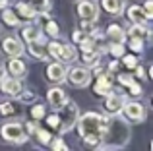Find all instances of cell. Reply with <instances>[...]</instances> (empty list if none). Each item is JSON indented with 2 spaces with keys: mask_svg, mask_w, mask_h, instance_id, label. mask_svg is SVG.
I'll use <instances>...</instances> for the list:
<instances>
[{
  "mask_svg": "<svg viewBox=\"0 0 153 151\" xmlns=\"http://www.w3.org/2000/svg\"><path fill=\"white\" fill-rule=\"evenodd\" d=\"M107 120H108V116H101L99 113H93V110H89V113H85V114H79L78 122H76L79 138L87 136V134H99V136L103 138Z\"/></svg>",
  "mask_w": 153,
  "mask_h": 151,
  "instance_id": "6da1fadb",
  "label": "cell"
},
{
  "mask_svg": "<svg viewBox=\"0 0 153 151\" xmlns=\"http://www.w3.org/2000/svg\"><path fill=\"white\" fill-rule=\"evenodd\" d=\"M56 116H58V132L60 134H68L70 130H74L76 122H78V116H79V109L74 101L66 99L64 105L56 110Z\"/></svg>",
  "mask_w": 153,
  "mask_h": 151,
  "instance_id": "7a4b0ae2",
  "label": "cell"
},
{
  "mask_svg": "<svg viewBox=\"0 0 153 151\" xmlns=\"http://www.w3.org/2000/svg\"><path fill=\"white\" fill-rule=\"evenodd\" d=\"M0 138H2L6 144H12V145H23L27 140H29L23 124L18 122V120H12V122L2 124V128H0Z\"/></svg>",
  "mask_w": 153,
  "mask_h": 151,
  "instance_id": "3957f363",
  "label": "cell"
},
{
  "mask_svg": "<svg viewBox=\"0 0 153 151\" xmlns=\"http://www.w3.org/2000/svg\"><path fill=\"white\" fill-rule=\"evenodd\" d=\"M91 78H93V72H91L87 66H72L68 68L66 79L70 81L72 87H87L91 83Z\"/></svg>",
  "mask_w": 153,
  "mask_h": 151,
  "instance_id": "277c9868",
  "label": "cell"
},
{
  "mask_svg": "<svg viewBox=\"0 0 153 151\" xmlns=\"http://www.w3.org/2000/svg\"><path fill=\"white\" fill-rule=\"evenodd\" d=\"M120 113L124 114V118H126V120L138 122V124L147 118V109L143 107V103H140V101H126Z\"/></svg>",
  "mask_w": 153,
  "mask_h": 151,
  "instance_id": "5b68a950",
  "label": "cell"
},
{
  "mask_svg": "<svg viewBox=\"0 0 153 151\" xmlns=\"http://www.w3.org/2000/svg\"><path fill=\"white\" fill-rule=\"evenodd\" d=\"M78 16L79 19H85V21L95 23L99 19V4L93 2V0H78Z\"/></svg>",
  "mask_w": 153,
  "mask_h": 151,
  "instance_id": "8992f818",
  "label": "cell"
},
{
  "mask_svg": "<svg viewBox=\"0 0 153 151\" xmlns=\"http://www.w3.org/2000/svg\"><path fill=\"white\" fill-rule=\"evenodd\" d=\"M23 89V81L19 78H12V76H4L0 79V93L6 97H18L19 91Z\"/></svg>",
  "mask_w": 153,
  "mask_h": 151,
  "instance_id": "52a82bcc",
  "label": "cell"
},
{
  "mask_svg": "<svg viewBox=\"0 0 153 151\" xmlns=\"http://www.w3.org/2000/svg\"><path fill=\"white\" fill-rule=\"evenodd\" d=\"M124 103H126V97L120 93H114V91H111V93L105 95V101H103V109L107 110L108 114H118L120 110H122Z\"/></svg>",
  "mask_w": 153,
  "mask_h": 151,
  "instance_id": "ba28073f",
  "label": "cell"
},
{
  "mask_svg": "<svg viewBox=\"0 0 153 151\" xmlns=\"http://www.w3.org/2000/svg\"><path fill=\"white\" fill-rule=\"evenodd\" d=\"M66 74H68V68L60 60L52 62V64H49V68H47V79L51 83H64L66 81Z\"/></svg>",
  "mask_w": 153,
  "mask_h": 151,
  "instance_id": "9c48e42d",
  "label": "cell"
},
{
  "mask_svg": "<svg viewBox=\"0 0 153 151\" xmlns=\"http://www.w3.org/2000/svg\"><path fill=\"white\" fill-rule=\"evenodd\" d=\"M2 53L8 54V56H22L25 53V47L19 41L18 37H4L2 39Z\"/></svg>",
  "mask_w": 153,
  "mask_h": 151,
  "instance_id": "30bf717a",
  "label": "cell"
},
{
  "mask_svg": "<svg viewBox=\"0 0 153 151\" xmlns=\"http://www.w3.org/2000/svg\"><path fill=\"white\" fill-rule=\"evenodd\" d=\"M27 53L29 56H33L35 60H47L49 54H47V39L43 35L41 39H35V41L27 43Z\"/></svg>",
  "mask_w": 153,
  "mask_h": 151,
  "instance_id": "8fae6325",
  "label": "cell"
},
{
  "mask_svg": "<svg viewBox=\"0 0 153 151\" xmlns=\"http://www.w3.org/2000/svg\"><path fill=\"white\" fill-rule=\"evenodd\" d=\"M6 74H10L12 78L23 79V78L27 76V66H25V62H23L19 56H12L10 62H8V66H6Z\"/></svg>",
  "mask_w": 153,
  "mask_h": 151,
  "instance_id": "7c38bea8",
  "label": "cell"
},
{
  "mask_svg": "<svg viewBox=\"0 0 153 151\" xmlns=\"http://www.w3.org/2000/svg\"><path fill=\"white\" fill-rule=\"evenodd\" d=\"M93 91L97 95H101V97H105L107 93H111L112 91V72H107V74L99 72V78L93 85Z\"/></svg>",
  "mask_w": 153,
  "mask_h": 151,
  "instance_id": "4fadbf2b",
  "label": "cell"
},
{
  "mask_svg": "<svg viewBox=\"0 0 153 151\" xmlns=\"http://www.w3.org/2000/svg\"><path fill=\"white\" fill-rule=\"evenodd\" d=\"M66 93H64L60 87H52L49 89V93H47V101H49V107L52 110H58L60 107L64 105V101H66Z\"/></svg>",
  "mask_w": 153,
  "mask_h": 151,
  "instance_id": "5bb4252c",
  "label": "cell"
},
{
  "mask_svg": "<svg viewBox=\"0 0 153 151\" xmlns=\"http://www.w3.org/2000/svg\"><path fill=\"white\" fill-rule=\"evenodd\" d=\"M43 35H45V33H43L41 23H29V25H25L22 29V37H23V41H25V43L35 41V39H41Z\"/></svg>",
  "mask_w": 153,
  "mask_h": 151,
  "instance_id": "9a60e30c",
  "label": "cell"
},
{
  "mask_svg": "<svg viewBox=\"0 0 153 151\" xmlns=\"http://www.w3.org/2000/svg\"><path fill=\"white\" fill-rule=\"evenodd\" d=\"M128 37H138V39H143V41H149L151 29L146 23H132L130 29H128Z\"/></svg>",
  "mask_w": 153,
  "mask_h": 151,
  "instance_id": "2e32d148",
  "label": "cell"
},
{
  "mask_svg": "<svg viewBox=\"0 0 153 151\" xmlns=\"http://www.w3.org/2000/svg\"><path fill=\"white\" fill-rule=\"evenodd\" d=\"M126 4L122 0H101V8L111 16H122Z\"/></svg>",
  "mask_w": 153,
  "mask_h": 151,
  "instance_id": "e0dca14e",
  "label": "cell"
},
{
  "mask_svg": "<svg viewBox=\"0 0 153 151\" xmlns=\"http://www.w3.org/2000/svg\"><path fill=\"white\" fill-rule=\"evenodd\" d=\"M82 60H83V66L87 68H93L101 62V50L99 49H87V50H82Z\"/></svg>",
  "mask_w": 153,
  "mask_h": 151,
  "instance_id": "ac0fdd59",
  "label": "cell"
},
{
  "mask_svg": "<svg viewBox=\"0 0 153 151\" xmlns=\"http://www.w3.org/2000/svg\"><path fill=\"white\" fill-rule=\"evenodd\" d=\"M126 16L132 23H147V16L143 14L142 6H130L126 10Z\"/></svg>",
  "mask_w": 153,
  "mask_h": 151,
  "instance_id": "d6986e66",
  "label": "cell"
},
{
  "mask_svg": "<svg viewBox=\"0 0 153 151\" xmlns=\"http://www.w3.org/2000/svg\"><path fill=\"white\" fill-rule=\"evenodd\" d=\"M16 14L19 18H25V19H33L37 16V10H35L33 4H25V2H18L16 4Z\"/></svg>",
  "mask_w": 153,
  "mask_h": 151,
  "instance_id": "ffe728a7",
  "label": "cell"
},
{
  "mask_svg": "<svg viewBox=\"0 0 153 151\" xmlns=\"http://www.w3.org/2000/svg\"><path fill=\"white\" fill-rule=\"evenodd\" d=\"M78 58V50H76L74 45H62V50H60L58 60L64 62V64H72V62Z\"/></svg>",
  "mask_w": 153,
  "mask_h": 151,
  "instance_id": "44dd1931",
  "label": "cell"
},
{
  "mask_svg": "<svg viewBox=\"0 0 153 151\" xmlns=\"http://www.w3.org/2000/svg\"><path fill=\"white\" fill-rule=\"evenodd\" d=\"M107 37H111L112 41L124 43V41H126V31H124L120 25H116V23H111V25L107 27Z\"/></svg>",
  "mask_w": 153,
  "mask_h": 151,
  "instance_id": "7402d4cb",
  "label": "cell"
},
{
  "mask_svg": "<svg viewBox=\"0 0 153 151\" xmlns=\"http://www.w3.org/2000/svg\"><path fill=\"white\" fill-rule=\"evenodd\" d=\"M41 27H43V31H45V35H49V37H52V39H58L60 37V29H58V25H56V21L52 18L45 19Z\"/></svg>",
  "mask_w": 153,
  "mask_h": 151,
  "instance_id": "603a6c76",
  "label": "cell"
},
{
  "mask_svg": "<svg viewBox=\"0 0 153 151\" xmlns=\"http://www.w3.org/2000/svg\"><path fill=\"white\" fill-rule=\"evenodd\" d=\"M19 16L16 14L14 10H8V8H4V12H2V21L6 23V25H10V27H19Z\"/></svg>",
  "mask_w": 153,
  "mask_h": 151,
  "instance_id": "cb8c5ba5",
  "label": "cell"
},
{
  "mask_svg": "<svg viewBox=\"0 0 153 151\" xmlns=\"http://www.w3.org/2000/svg\"><path fill=\"white\" fill-rule=\"evenodd\" d=\"M60 50H62V43H58L56 39H54V41H51V43H47V54L52 56L54 60H58Z\"/></svg>",
  "mask_w": 153,
  "mask_h": 151,
  "instance_id": "d4e9b609",
  "label": "cell"
},
{
  "mask_svg": "<svg viewBox=\"0 0 153 151\" xmlns=\"http://www.w3.org/2000/svg\"><path fill=\"white\" fill-rule=\"evenodd\" d=\"M108 53H111L114 58H120L124 54V43H120V41L111 43V45H108Z\"/></svg>",
  "mask_w": 153,
  "mask_h": 151,
  "instance_id": "484cf974",
  "label": "cell"
},
{
  "mask_svg": "<svg viewBox=\"0 0 153 151\" xmlns=\"http://www.w3.org/2000/svg\"><path fill=\"white\" fill-rule=\"evenodd\" d=\"M128 45H130L132 53H142L143 47H146V41H143V39H138V37H130Z\"/></svg>",
  "mask_w": 153,
  "mask_h": 151,
  "instance_id": "4316f807",
  "label": "cell"
},
{
  "mask_svg": "<svg viewBox=\"0 0 153 151\" xmlns=\"http://www.w3.org/2000/svg\"><path fill=\"white\" fill-rule=\"evenodd\" d=\"M35 136H37V140L41 141L43 145H49V141H51V138H52L49 130H43V128H37V130H35Z\"/></svg>",
  "mask_w": 153,
  "mask_h": 151,
  "instance_id": "83f0119b",
  "label": "cell"
},
{
  "mask_svg": "<svg viewBox=\"0 0 153 151\" xmlns=\"http://www.w3.org/2000/svg\"><path fill=\"white\" fill-rule=\"evenodd\" d=\"M122 64L126 66V68H130V70H134L136 66H138V58L134 56V54H122Z\"/></svg>",
  "mask_w": 153,
  "mask_h": 151,
  "instance_id": "f1b7e54d",
  "label": "cell"
},
{
  "mask_svg": "<svg viewBox=\"0 0 153 151\" xmlns=\"http://www.w3.org/2000/svg\"><path fill=\"white\" fill-rule=\"evenodd\" d=\"M18 97H19V101H22V103H25V105H27V103H35L37 95H35V91H23L22 89Z\"/></svg>",
  "mask_w": 153,
  "mask_h": 151,
  "instance_id": "f546056e",
  "label": "cell"
},
{
  "mask_svg": "<svg viewBox=\"0 0 153 151\" xmlns=\"http://www.w3.org/2000/svg\"><path fill=\"white\" fill-rule=\"evenodd\" d=\"M49 144H51V147L52 149H54V151H66L68 149V145H66V141H64L62 140V138H51V141H49Z\"/></svg>",
  "mask_w": 153,
  "mask_h": 151,
  "instance_id": "4dcf8cb0",
  "label": "cell"
},
{
  "mask_svg": "<svg viewBox=\"0 0 153 151\" xmlns=\"http://www.w3.org/2000/svg\"><path fill=\"white\" fill-rule=\"evenodd\" d=\"M87 37H89V33H85L83 29H78L72 33V41L76 43V45H82L83 41H87Z\"/></svg>",
  "mask_w": 153,
  "mask_h": 151,
  "instance_id": "1f68e13d",
  "label": "cell"
},
{
  "mask_svg": "<svg viewBox=\"0 0 153 151\" xmlns=\"http://www.w3.org/2000/svg\"><path fill=\"white\" fill-rule=\"evenodd\" d=\"M31 116H33V120L45 118V105H35L33 109H31Z\"/></svg>",
  "mask_w": 153,
  "mask_h": 151,
  "instance_id": "d6a6232c",
  "label": "cell"
},
{
  "mask_svg": "<svg viewBox=\"0 0 153 151\" xmlns=\"http://www.w3.org/2000/svg\"><path fill=\"white\" fill-rule=\"evenodd\" d=\"M14 113H16L14 103L8 101V103H2V105H0V114H6V116H8V114H14Z\"/></svg>",
  "mask_w": 153,
  "mask_h": 151,
  "instance_id": "836d02e7",
  "label": "cell"
},
{
  "mask_svg": "<svg viewBox=\"0 0 153 151\" xmlns=\"http://www.w3.org/2000/svg\"><path fill=\"white\" fill-rule=\"evenodd\" d=\"M136 81V78L134 76H130V74H120L118 76V83L120 85H124V87H128L130 83H134Z\"/></svg>",
  "mask_w": 153,
  "mask_h": 151,
  "instance_id": "e575fe53",
  "label": "cell"
},
{
  "mask_svg": "<svg viewBox=\"0 0 153 151\" xmlns=\"http://www.w3.org/2000/svg\"><path fill=\"white\" fill-rule=\"evenodd\" d=\"M142 10H143V14L147 16V19H151L153 18V0H146V2L142 4Z\"/></svg>",
  "mask_w": 153,
  "mask_h": 151,
  "instance_id": "d590c367",
  "label": "cell"
},
{
  "mask_svg": "<svg viewBox=\"0 0 153 151\" xmlns=\"http://www.w3.org/2000/svg\"><path fill=\"white\" fill-rule=\"evenodd\" d=\"M128 91H130V95H134V97H140V95H142V85H140L138 81H134V83L128 85Z\"/></svg>",
  "mask_w": 153,
  "mask_h": 151,
  "instance_id": "8d00e7d4",
  "label": "cell"
},
{
  "mask_svg": "<svg viewBox=\"0 0 153 151\" xmlns=\"http://www.w3.org/2000/svg\"><path fill=\"white\" fill-rule=\"evenodd\" d=\"M47 126H49L51 130H58V116H56V114L47 116Z\"/></svg>",
  "mask_w": 153,
  "mask_h": 151,
  "instance_id": "74e56055",
  "label": "cell"
},
{
  "mask_svg": "<svg viewBox=\"0 0 153 151\" xmlns=\"http://www.w3.org/2000/svg\"><path fill=\"white\" fill-rule=\"evenodd\" d=\"M23 128H25V132H27V136H33L35 134V130L39 128L35 122H27V124H23Z\"/></svg>",
  "mask_w": 153,
  "mask_h": 151,
  "instance_id": "f35d334b",
  "label": "cell"
},
{
  "mask_svg": "<svg viewBox=\"0 0 153 151\" xmlns=\"http://www.w3.org/2000/svg\"><path fill=\"white\" fill-rule=\"evenodd\" d=\"M134 74L138 76L140 79H146V74H143V68H140V66H136V68H134Z\"/></svg>",
  "mask_w": 153,
  "mask_h": 151,
  "instance_id": "ab89813d",
  "label": "cell"
},
{
  "mask_svg": "<svg viewBox=\"0 0 153 151\" xmlns=\"http://www.w3.org/2000/svg\"><path fill=\"white\" fill-rule=\"evenodd\" d=\"M116 70H118V62L112 60L111 64H108V72H116Z\"/></svg>",
  "mask_w": 153,
  "mask_h": 151,
  "instance_id": "60d3db41",
  "label": "cell"
},
{
  "mask_svg": "<svg viewBox=\"0 0 153 151\" xmlns=\"http://www.w3.org/2000/svg\"><path fill=\"white\" fill-rule=\"evenodd\" d=\"M4 76H6V68H4V64L0 62V79H2Z\"/></svg>",
  "mask_w": 153,
  "mask_h": 151,
  "instance_id": "b9f144b4",
  "label": "cell"
},
{
  "mask_svg": "<svg viewBox=\"0 0 153 151\" xmlns=\"http://www.w3.org/2000/svg\"><path fill=\"white\" fill-rule=\"evenodd\" d=\"M10 6V0H0V8H6Z\"/></svg>",
  "mask_w": 153,
  "mask_h": 151,
  "instance_id": "7bdbcfd3",
  "label": "cell"
},
{
  "mask_svg": "<svg viewBox=\"0 0 153 151\" xmlns=\"http://www.w3.org/2000/svg\"><path fill=\"white\" fill-rule=\"evenodd\" d=\"M31 2H33V0H31Z\"/></svg>",
  "mask_w": 153,
  "mask_h": 151,
  "instance_id": "ee69618b",
  "label": "cell"
}]
</instances>
